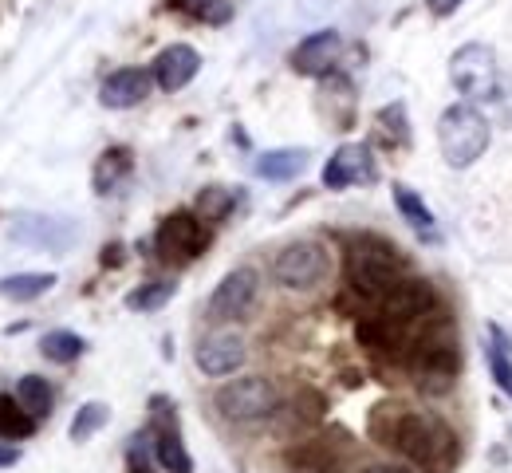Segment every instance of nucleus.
<instances>
[{
  "label": "nucleus",
  "instance_id": "nucleus-6",
  "mask_svg": "<svg viewBox=\"0 0 512 473\" xmlns=\"http://www.w3.org/2000/svg\"><path fill=\"white\" fill-rule=\"evenodd\" d=\"M331 272V253L323 249L320 241H292L276 253L272 261V276L276 284L292 288V292H308L316 288L323 276Z\"/></svg>",
  "mask_w": 512,
  "mask_h": 473
},
{
  "label": "nucleus",
  "instance_id": "nucleus-28",
  "mask_svg": "<svg viewBox=\"0 0 512 473\" xmlns=\"http://www.w3.org/2000/svg\"><path fill=\"white\" fill-rule=\"evenodd\" d=\"M178 4L190 8L193 16H201V20H225L229 16V8L221 0H178Z\"/></svg>",
  "mask_w": 512,
  "mask_h": 473
},
{
  "label": "nucleus",
  "instance_id": "nucleus-2",
  "mask_svg": "<svg viewBox=\"0 0 512 473\" xmlns=\"http://www.w3.org/2000/svg\"><path fill=\"white\" fill-rule=\"evenodd\" d=\"M402 280V257L394 245H386L383 237H355L347 249V284L367 296V300H383L386 292Z\"/></svg>",
  "mask_w": 512,
  "mask_h": 473
},
{
  "label": "nucleus",
  "instance_id": "nucleus-5",
  "mask_svg": "<svg viewBox=\"0 0 512 473\" xmlns=\"http://www.w3.org/2000/svg\"><path fill=\"white\" fill-rule=\"evenodd\" d=\"M217 410L229 418V422H260V418H272L280 395L276 387L264 379V375H245V379H233L225 383L217 395H213Z\"/></svg>",
  "mask_w": 512,
  "mask_h": 473
},
{
  "label": "nucleus",
  "instance_id": "nucleus-24",
  "mask_svg": "<svg viewBox=\"0 0 512 473\" xmlns=\"http://www.w3.org/2000/svg\"><path fill=\"white\" fill-rule=\"evenodd\" d=\"M40 351H44V359H52V363H75V359L87 351V339L60 328V332H48V336L40 339Z\"/></svg>",
  "mask_w": 512,
  "mask_h": 473
},
{
  "label": "nucleus",
  "instance_id": "nucleus-32",
  "mask_svg": "<svg viewBox=\"0 0 512 473\" xmlns=\"http://www.w3.org/2000/svg\"><path fill=\"white\" fill-rule=\"evenodd\" d=\"M359 473H410V470H402V466H363Z\"/></svg>",
  "mask_w": 512,
  "mask_h": 473
},
{
  "label": "nucleus",
  "instance_id": "nucleus-27",
  "mask_svg": "<svg viewBox=\"0 0 512 473\" xmlns=\"http://www.w3.org/2000/svg\"><path fill=\"white\" fill-rule=\"evenodd\" d=\"M154 462H158V454H154V438H150V434H134L127 446V470L150 473L154 470Z\"/></svg>",
  "mask_w": 512,
  "mask_h": 473
},
{
  "label": "nucleus",
  "instance_id": "nucleus-8",
  "mask_svg": "<svg viewBox=\"0 0 512 473\" xmlns=\"http://www.w3.org/2000/svg\"><path fill=\"white\" fill-rule=\"evenodd\" d=\"M205 245H209V229H205V221H201L197 213H186V209L170 213V217L162 221V229H158V249H162V257L193 261Z\"/></svg>",
  "mask_w": 512,
  "mask_h": 473
},
{
  "label": "nucleus",
  "instance_id": "nucleus-30",
  "mask_svg": "<svg viewBox=\"0 0 512 473\" xmlns=\"http://www.w3.org/2000/svg\"><path fill=\"white\" fill-rule=\"evenodd\" d=\"M16 462H20V450L8 446V442H0V470H8V466H16Z\"/></svg>",
  "mask_w": 512,
  "mask_h": 473
},
{
  "label": "nucleus",
  "instance_id": "nucleus-14",
  "mask_svg": "<svg viewBox=\"0 0 512 473\" xmlns=\"http://www.w3.org/2000/svg\"><path fill=\"white\" fill-rule=\"evenodd\" d=\"M197 71H201L197 48H190V44H170V48H162L158 60H154V83H158L162 91H182V87H190Z\"/></svg>",
  "mask_w": 512,
  "mask_h": 473
},
{
  "label": "nucleus",
  "instance_id": "nucleus-3",
  "mask_svg": "<svg viewBox=\"0 0 512 473\" xmlns=\"http://www.w3.org/2000/svg\"><path fill=\"white\" fill-rule=\"evenodd\" d=\"M438 146L453 170H469L489 150V119L473 103H453L438 119Z\"/></svg>",
  "mask_w": 512,
  "mask_h": 473
},
{
  "label": "nucleus",
  "instance_id": "nucleus-9",
  "mask_svg": "<svg viewBox=\"0 0 512 473\" xmlns=\"http://www.w3.org/2000/svg\"><path fill=\"white\" fill-rule=\"evenodd\" d=\"M379 170H375V158L363 142H347L339 146L327 166H323V186L327 190H347V186H359V182H375Z\"/></svg>",
  "mask_w": 512,
  "mask_h": 473
},
{
  "label": "nucleus",
  "instance_id": "nucleus-13",
  "mask_svg": "<svg viewBox=\"0 0 512 473\" xmlns=\"http://www.w3.org/2000/svg\"><path fill=\"white\" fill-rule=\"evenodd\" d=\"M339 52H343L339 32H335V28H320V32H312V36H304V40L296 44L292 68L300 71V75H327V71L335 68Z\"/></svg>",
  "mask_w": 512,
  "mask_h": 473
},
{
  "label": "nucleus",
  "instance_id": "nucleus-21",
  "mask_svg": "<svg viewBox=\"0 0 512 473\" xmlns=\"http://www.w3.org/2000/svg\"><path fill=\"white\" fill-rule=\"evenodd\" d=\"M174 292H178L174 280H146L134 292H127V308L130 312H158V308H166L174 300Z\"/></svg>",
  "mask_w": 512,
  "mask_h": 473
},
{
  "label": "nucleus",
  "instance_id": "nucleus-11",
  "mask_svg": "<svg viewBox=\"0 0 512 473\" xmlns=\"http://www.w3.org/2000/svg\"><path fill=\"white\" fill-rule=\"evenodd\" d=\"M245 355H249V351H245V339L237 336V332H213V336L201 339V343H197V351H193L197 367H201L205 375H213V379L241 371Z\"/></svg>",
  "mask_w": 512,
  "mask_h": 473
},
{
  "label": "nucleus",
  "instance_id": "nucleus-12",
  "mask_svg": "<svg viewBox=\"0 0 512 473\" xmlns=\"http://www.w3.org/2000/svg\"><path fill=\"white\" fill-rule=\"evenodd\" d=\"M150 87H154V71L119 68L103 79V87H99V103L111 107V111H130V107H138V103L150 95Z\"/></svg>",
  "mask_w": 512,
  "mask_h": 473
},
{
  "label": "nucleus",
  "instance_id": "nucleus-4",
  "mask_svg": "<svg viewBox=\"0 0 512 473\" xmlns=\"http://www.w3.org/2000/svg\"><path fill=\"white\" fill-rule=\"evenodd\" d=\"M449 83L465 103H489L497 95V52L489 44H461L449 56Z\"/></svg>",
  "mask_w": 512,
  "mask_h": 473
},
{
  "label": "nucleus",
  "instance_id": "nucleus-23",
  "mask_svg": "<svg viewBox=\"0 0 512 473\" xmlns=\"http://www.w3.org/2000/svg\"><path fill=\"white\" fill-rule=\"evenodd\" d=\"M36 422L20 403H12V395L0 399V438L4 442H20V438H32L36 434Z\"/></svg>",
  "mask_w": 512,
  "mask_h": 473
},
{
  "label": "nucleus",
  "instance_id": "nucleus-16",
  "mask_svg": "<svg viewBox=\"0 0 512 473\" xmlns=\"http://www.w3.org/2000/svg\"><path fill=\"white\" fill-rule=\"evenodd\" d=\"M130 174H134V158H130V150L127 146H111V150L99 154L95 174H91V186H95V194H115Z\"/></svg>",
  "mask_w": 512,
  "mask_h": 473
},
{
  "label": "nucleus",
  "instance_id": "nucleus-26",
  "mask_svg": "<svg viewBox=\"0 0 512 473\" xmlns=\"http://www.w3.org/2000/svg\"><path fill=\"white\" fill-rule=\"evenodd\" d=\"M233 205H237V194H233V190H225V186H205V190L197 194V217H201V221H225V217L233 213Z\"/></svg>",
  "mask_w": 512,
  "mask_h": 473
},
{
  "label": "nucleus",
  "instance_id": "nucleus-25",
  "mask_svg": "<svg viewBox=\"0 0 512 473\" xmlns=\"http://www.w3.org/2000/svg\"><path fill=\"white\" fill-rule=\"evenodd\" d=\"M107 418H111V406L107 403H83L75 410V418H71V442H87L91 434H99L103 426H107Z\"/></svg>",
  "mask_w": 512,
  "mask_h": 473
},
{
  "label": "nucleus",
  "instance_id": "nucleus-17",
  "mask_svg": "<svg viewBox=\"0 0 512 473\" xmlns=\"http://www.w3.org/2000/svg\"><path fill=\"white\" fill-rule=\"evenodd\" d=\"M394 205H398V213H402V221L422 237V241H438V221H434V213H430V205L422 202L410 186H394Z\"/></svg>",
  "mask_w": 512,
  "mask_h": 473
},
{
  "label": "nucleus",
  "instance_id": "nucleus-15",
  "mask_svg": "<svg viewBox=\"0 0 512 473\" xmlns=\"http://www.w3.org/2000/svg\"><path fill=\"white\" fill-rule=\"evenodd\" d=\"M256 178L264 182H292L296 174L308 170V150L304 146H280V150H264L256 158Z\"/></svg>",
  "mask_w": 512,
  "mask_h": 473
},
{
  "label": "nucleus",
  "instance_id": "nucleus-7",
  "mask_svg": "<svg viewBox=\"0 0 512 473\" xmlns=\"http://www.w3.org/2000/svg\"><path fill=\"white\" fill-rule=\"evenodd\" d=\"M256 296H260V276H256V269L241 265V269L221 276V284L213 288V296H209V304H205V316H209L213 324L245 320V316L253 312Z\"/></svg>",
  "mask_w": 512,
  "mask_h": 473
},
{
  "label": "nucleus",
  "instance_id": "nucleus-31",
  "mask_svg": "<svg viewBox=\"0 0 512 473\" xmlns=\"http://www.w3.org/2000/svg\"><path fill=\"white\" fill-rule=\"evenodd\" d=\"M119 253H123L119 245H111V249H103V265H119V261H123Z\"/></svg>",
  "mask_w": 512,
  "mask_h": 473
},
{
  "label": "nucleus",
  "instance_id": "nucleus-29",
  "mask_svg": "<svg viewBox=\"0 0 512 473\" xmlns=\"http://www.w3.org/2000/svg\"><path fill=\"white\" fill-rule=\"evenodd\" d=\"M461 4H465V0H426V8H430L434 16H453Z\"/></svg>",
  "mask_w": 512,
  "mask_h": 473
},
{
  "label": "nucleus",
  "instance_id": "nucleus-18",
  "mask_svg": "<svg viewBox=\"0 0 512 473\" xmlns=\"http://www.w3.org/2000/svg\"><path fill=\"white\" fill-rule=\"evenodd\" d=\"M52 284H56V272H12L0 280V296L12 304H28V300H40Z\"/></svg>",
  "mask_w": 512,
  "mask_h": 473
},
{
  "label": "nucleus",
  "instance_id": "nucleus-22",
  "mask_svg": "<svg viewBox=\"0 0 512 473\" xmlns=\"http://www.w3.org/2000/svg\"><path fill=\"white\" fill-rule=\"evenodd\" d=\"M52 387H48V379H40V375H24L20 383H16V403L24 406L32 418H48L52 414Z\"/></svg>",
  "mask_w": 512,
  "mask_h": 473
},
{
  "label": "nucleus",
  "instance_id": "nucleus-10",
  "mask_svg": "<svg viewBox=\"0 0 512 473\" xmlns=\"http://www.w3.org/2000/svg\"><path fill=\"white\" fill-rule=\"evenodd\" d=\"M379 304H383V320L398 324V328H406V324L430 316V308H434V292H430L426 280H398Z\"/></svg>",
  "mask_w": 512,
  "mask_h": 473
},
{
  "label": "nucleus",
  "instance_id": "nucleus-19",
  "mask_svg": "<svg viewBox=\"0 0 512 473\" xmlns=\"http://www.w3.org/2000/svg\"><path fill=\"white\" fill-rule=\"evenodd\" d=\"M154 438V454H158V466L170 473H193V458L182 442V430H150Z\"/></svg>",
  "mask_w": 512,
  "mask_h": 473
},
{
  "label": "nucleus",
  "instance_id": "nucleus-1",
  "mask_svg": "<svg viewBox=\"0 0 512 473\" xmlns=\"http://www.w3.org/2000/svg\"><path fill=\"white\" fill-rule=\"evenodd\" d=\"M371 434L422 470L446 473L457 462V434L438 414H418L406 406L383 403L371 414Z\"/></svg>",
  "mask_w": 512,
  "mask_h": 473
},
{
  "label": "nucleus",
  "instance_id": "nucleus-20",
  "mask_svg": "<svg viewBox=\"0 0 512 473\" xmlns=\"http://www.w3.org/2000/svg\"><path fill=\"white\" fill-rule=\"evenodd\" d=\"M485 359H489V371H493L497 387H501V391L512 399V343H509V336L497 328V324L489 328V347H485Z\"/></svg>",
  "mask_w": 512,
  "mask_h": 473
}]
</instances>
